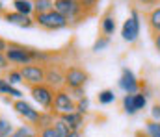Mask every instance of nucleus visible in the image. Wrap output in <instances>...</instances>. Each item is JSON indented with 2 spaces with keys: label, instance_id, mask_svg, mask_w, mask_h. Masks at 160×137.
I'll return each mask as SVG.
<instances>
[{
  "label": "nucleus",
  "instance_id": "nucleus-37",
  "mask_svg": "<svg viewBox=\"0 0 160 137\" xmlns=\"http://www.w3.org/2000/svg\"><path fill=\"white\" fill-rule=\"evenodd\" d=\"M65 137H82V134L80 132H71L69 135H65Z\"/></svg>",
  "mask_w": 160,
  "mask_h": 137
},
{
  "label": "nucleus",
  "instance_id": "nucleus-27",
  "mask_svg": "<svg viewBox=\"0 0 160 137\" xmlns=\"http://www.w3.org/2000/svg\"><path fill=\"white\" fill-rule=\"evenodd\" d=\"M54 128H56V130H58V132H60V134H62L63 137L71 134V128H69V126H67V124H65V122L60 119V117L56 119V122H54Z\"/></svg>",
  "mask_w": 160,
  "mask_h": 137
},
{
  "label": "nucleus",
  "instance_id": "nucleus-30",
  "mask_svg": "<svg viewBox=\"0 0 160 137\" xmlns=\"http://www.w3.org/2000/svg\"><path fill=\"white\" fill-rule=\"evenodd\" d=\"M97 2H99V0H80V4H82V7H84L86 13H91L93 7L97 6Z\"/></svg>",
  "mask_w": 160,
  "mask_h": 137
},
{
  "label": "nucleus",
  "instance_id": "nucleus-22",
  "mask_svg": "<svg viewBox=\"0 0 160 137\" xmlns=\"http://www.w3.org/2000/svg\"><path fill=\"white\" fill-rule=\"evenodd\" d=\"M13 132H15L13 122L6 117H0V137H11Z\"/></svg>",
  "mask_w": 160,
  "mask_h": 137
},
{
  "label": "nucleus",
  "instance_id": "nucleus-16",
  "mask_svg": "<svg viewBox=\"0 0 160 137\" xmlns=\"http://www.w3.org/2000/svg\"><path fill=\"white\" fill-rule=\"evenodd\" d=\"M11 6H13V11H17L21 15H28V17H34L36 15L34 0H13Z\"/></svg>",
  "mask_w": 160,
  "mask_h": 137
},
{
  "label": "nucleus",
  "instance_id": "nucleus-39",
  "mask_svg": "<svg viewBox=\"0 0 160 137\" xmlns=\"http://www.w3.org/2000/svg\"><path fill=\"white\" fill-rule=\"evenodd\" d=\"M32 137H41V135H39V134H36V135H32Z\"/></svg>",
  "mask_w": 160,
  "mask_h": 137
},
{
  "label": "nucleus",
  "instance_id": "nucleus-6",
  "mask_svg": "<svg viewBox=\"0 0 160 137\" xmlns=\"http://www.w3.org/2000/svg\"><path fill=\"white\" fill-rule=\"evenodd\" d=\"M21 74H22V80L28 87H34V85H41L45 84V76H47V65H41V63H30V65H24L19 69Z\"/></svg>",
  "mask_w": 160,
  "mask_h": 137
},
{
  "label": "nucleus",
  "instance_id": "nucleus-5",
  "mask_svg": "<svg viewBox=\"0 0 160 137\" xmlns=\"http://www.w3.org/2000/svg\"><path fill=\"white\" fill-rule=\"evenodd\" d=\"M140 37V11L136 7L130 9V15L127 17V21L121 26V39L125 43H136Z\"/></svg>",
  "mask_w": 160,
  "mask_h": 137
},
{
  "label": "nucleus",
  "instance_id": "nucleus-2",
  "mask_svg": "<svg viewBox=\"0 0 160 137\" xmlns=\"http://www.w3.org/2000/svg\"><path fill=\"white\" fill-rule=\"evenodd\" d=\"M54 9L63 15L69 22H78L88 13L84 11L80 0H54Z\"/></svg>",
  "mask_w": 160,
  "mask_h": 137
},
{
  "label": "nucleus",
  "instance_id": "nucleus-31",
  "mask_svg": "<svg viewBox=\"0 0 160 137\" xmlns=\"http://www.w3.org/2000/svg\"><path fill=\"white\" fill-rule=\"evenodd\" d=\"M151 121H160V104H153V107H151Z\"/></svg>",
  "mask_w": 160,
  "mask_h": 137
},
{
  "label": "nucleus",
  "instance_id": "nucleus-28",
  "mask_svg": "<svg viewBox=\"0 0 160 137\" xmlns=\"http://www.w3.org/2000/svg\"><path fill=\"white\" fill-rule=\"evenodd\" d=\"M88 109H89V98H88V96H84V98L77 100V111H78L80 115H86Z\"/></svg>",
  "mask_w": 160,
  "mask_h": 137
},
{
  "label": "nucleus",
  "instance_id": "nucleus-10",
  "mask_svg": "<svg viewBox=\"0 0 160 137\" xmlns=\"http://www.w3.org/2000/svg\"><path fill=\"white\" fill-rule=\"evenodd\" d=\"M11 107L15 109V113L19 115V117H22L28 124H32L34 128L38 126V122H39V117H41V111L39 109H36L32 104H28L26 100H15L13 104H11Z\"/></svg>",
  "mask_w": 160,
  "mask_h": 137
},
{
  "label": "nucleus",
  "instance_id": "nucleus-32",
  "mask_svg": "<svg viewBox=\"0 0 160 137\" xmlns=\"http://www.w3.org/2000/svg\"><path fill=\"white\" fill-rule=\"evenodd\" d=\"M140 6H149L151 9L153 7H157V6H160V0H136Z\"/></svg>",
  "mask_w": 160,
  "mask_h": 137
},
{
  "label": "nucleus",
  "instance_id": "nucleus-15",
  "mask_svg": "<svg viewBox=\"0 0 160 137\" xmlns=\"http://www.w3.org/2000/svg\"><path fill=\"white\" fill-rule=\"evenodd\" d=\"M0 96H9V98L21 100V98H22V91L17 89L15 85H11L4 76H0Z\"/></svg>",
  "mask_w": 160,
  "mask_h": 137
},
{
  "label": "nucleus",
  "instance_id": "nucleus-1",
  "mask_svg": "<svg viewBox=\"0 0 160 137\" xmlns=\"http://www.w3.org/2000/svg\"><path fill=\"white\" fill-rule=\"evenodd\" d=\"M34 21H36V26H39L43 30H48V32H58V30H63V28H67L71 22L63 17V15H60L56 9H52V11H47V13H38V15H34Z\"/></svg>",
  "mask_w": 160,
  "mask_h": 137
},
{
  "label": "nucleus",
  "instance_id": "nucleus-7",
  "mask_svg": "<svg viewBox=\"0 0 160 137\" xmlns=\"http://www.w3.org/2000/svg\"><path fill=\"white\" fill-rule=\"evenodd\" d=\"M30 94H32L34 102L39 104V107H43V111H52V104H54V94H56V91L50 85H47V84L34 85V87H30Z\"/></svg>",
  "mask_w": 160,
  "mask_h": 137
},
{
  "label": "nucleus",
  "instance_id": "nucleus-11",
  "mask_svg": "<svg viewBox=\"0 0 160 137\" xmlns=\"http://www.w3.org/2000/svg\"><path fill=\"white\" fill-rule=\"evenodd\" d=\"M45 84L50 85L54 91L63 89V87H65V71H63L60 65H47Z\"/></svg>",
  "mask_w": 160,
  "mask_h": 137
},
{
  "label": "nucleus",
  "instance_id": "nucleus-3",
  "mask_svg": "<svg viewBox=\"0 0 160 137\" xmlns=\"http://www.w3.org/2000/svg\"><path fill=\"white\" fill-rule=\"evenodd\" d=\"M77 111V100L73 98V94L69 89H58L54 94V104H52V113L62 117V115H67V113H73Z\"/></svg>",
  "mask_w": 160,
  "mask_h": 137
},
{
  "label": "nucleus",
  "instance_id": "nucleus-36",
  "mask_svg": "<svg viewBox=\"0 0 160 137\" xmlns=\"http://www.w3.org/2000/svg\"><path fill=\"white\" fill-rule=\"evenodd\" d=\"M6 50H8V43L4 39H0V52H6Z\"/></svg>",
  "mask_w": 160,
  "mask_h": 137
},
{
  "label": "nucleus",
  "instance_id": "nucleus-29",
  "mask_svg": "<svg viewBox=\"0 0 160 137\" xmlns=\"http://www.w3.org/2000/svg\"><path fill=\"white\" fill-rule=\"evenodd\" d=\"M41 137H63L54 126H48V128H45V130H41V132H38Z\"/></svg>",
  "mask_w": 160,
  "mask_h": 137
},
{
  "label": "nucleus",
  "instance_id": "nucleus-4",
  "mask_svg": "<svg viewBox=\"0 0 160 137\" xmlns=\"http://www.w3.org/2000/svg\"><path fill=\"white\" fill-rule=\"evenodd\" d=\"M32 46H24V45H19V43H8V50L4 52L8 61L13 63V65H30L34 63V57H32Z\"/></svg>",
  "mask_w": 160,
  "mask_h": 137
},
{
  "label": "nucleus",
  "instance_id": "nucleus-18",
  "mask_svg": "<svg viewBox=\"0 0 160 137\" xmlns=\"http://www.w3.org/2000/svg\"><path fill=\"white\" fill-rule=\"evenodd\" d=\"M145 137H160V121H147L143 126Z\"/></svg>",
  "mask_w": 160,
  "mask_h": 137
},
{
  "label": "nucleus",
  "instance_id": "nucleus-17",
  "mask_svg": "<svg viewBox=\"0 0 160 137\" xmlns=\"http://www.w3.org/2000/svg\"><path fill=\"white\" fill-rule=\"evenodd\" d=\"M101 32H102V35H106V37H110L114 32H116V19H114V15L108 11L104 17H102V21H101Z\"/></svg>",
  "mask_w": 160,
  "mask_h": 137
},
{
  "label": "nucleus",
  "instance_id": "nucleus-8",
  "mask_svg": "<svg viewBox=\"0 0 160 137\" xmlns=\"http://www.w3.org/2000/svg\"><path fill=\"white\" fill-rule=\"evenodd\" d=\"M118 87L125 94H136V93L142 91V82L138 80V76L134 74L132 69L128 67H123L119 74V80H118Z\"/></svg>",
  "mask_w": 160,
  "mask_h": 137
},
{
  "label": "nucleus",
  "instance_id": "nucleus-25",
  "mask_svg": "<svg viewBox=\"0 0 160 137\" xmlns=\"http://www.w3.org/2000/svg\"><path fill=\"white\" fill-rule=\"evenodd\" d=\"M6 80L11 84V85H19V84H24V80H22V74H21V71L19 69H11V71H8L6 72Z\"/></svg>",
  "mask_w": 160,
  "mask_h": 137
},
{
  "label": "nucleus",
  "instance_id": "nucleus-35",
  "mask_svg": "<svg viewBox=\"0 0 160 137\" xmlns=\"http://www.w3.org/2000/svg\"><path fill=\"white\" fill-rule=\"evenodd\" d=\"M153 43H155V48L160 52V34H157V35H153Z\"/></svg>",
  "mask_w": 160,
  "mask_h": 137
},
{
  "label": "nucleus",
  "instance_id": "nucleus-14",
  "mask_svg": "<svg viewBox=\"0 0 160 137\" xmlns=\"http://www.w3.org/2000/svg\"><path fill=\"white\" fill-rule=\"evenodd\" d=\"M69 128L71 132H80L82 126H84V115H80L78 111H73V113H67V115H62L60 117Z\"/></svg>",
  "mask_w": 160,
  "mask_h": 137
},
{
  "label": "nucleus",
  "instance_id": "nucleus-34",
  "mask_svg": "<svg viewBox=\"0 0 160 137\" xmlns=\"http://www.w3.org/2000/svg\"><path fill=\"white\" fill-rule=\"evenodd\" d=\"M71 94H73V98H75V100H80V98H84V96H86V91H84V87H80V89H73Z\"/></svg>",
  "mask_w": 160,
  "mask_h": 137
},
{
  "label": "nucleus",
  "instance_id": "nucleus-20",
  "mask_svg": "<svg viewBox=\"0 0 160 137\" xmlns=\"http://www.w3.org/2000/svg\"><path fill=\"white\" fill-rule=\"evenodd\" d=\"M97 100L102 106H110V104L116 102V93L112 91V89H102V91L97 94Z\"/></svg>",
  "mask_w": 160,
  "mask_h": 137
},
{
  "label": "nucleus",
  "instance_id": "nucleus-19",
  "mask_svg": "<svg viewBox=\"0 0 160 137\" xmlns=\"http://www.w3.org/2000/svg\"><path fill=\"white\" fill-rule=\"evenodd\" d=\"M121 104H123V111L127 115H136L138 113V109L134 106V94H125L123 100H121Z\"/></svg>",
  "mask_w": 160,
  "mask_h": 137
},
{
  "label": "nucleus",
  "instance_id": "nucleus-24",
  "mask_svg": "<svg viewBox=\"0 0 160 137\" xmlns=\"http://www.w3.org/2000/svg\"><path fill=\"white\" fill-rule=\"evenodd\" d=\"M147 100H149V93L147 91L142 89L140 93H136V94H134V106H136V109H138V111L145 109V107H147Z\"/></svg>",
  "mask_w": 160,
  "mask_h": 137
},
{
  "label": "nucleus",
  "instance_id": "nucleus-13",
  "mask_svg": "<svg viewBox=\"0 0 160 137\" xmlns=\"http://www.w3.org/2000/svg\"><path fill=\"white\" fill-rule=\"evenodd\" d=\"M145 21H147V28H149L151 35L160 34V6L149 9V11L145 13Z\"/></svg>",
  "mask_w": 160,
  "mask_h": 137
},
{
  "label": "nucleus",
  "instance_id": "nucleus-12",
  "mask_svg": "<svg viewBox=\"0 0 160 137\" xmlns=\"http://www.w3.org/2000/svg\"><path fill=\"white\" fill-rule=\"evenodd\" d=\"M2 19H4L8 24L19 26V28H32V26H36V21H34V17L21 15V13H17V11H6V13L2 15Z\"/></svg>",
  "mask_w": 160,
  "mask_h": 137
},
{
  "label": "nucleus",
  "instance_id": "nucleus-33",
  "mask_svg": "<svg viewBox=\"0 0 160 137\" xmlns=\"http://www.w3.org/2000/svg\"><path fill=\"white\" fill-rule=\"evenodd\" d=\"M8 65H9V61H8L6 54L0 52V71H8Z\"/></svg>",
  "mask_w": 160,
  "mask_h": 137
},
{
  "label": "nucleus",
  "instance_id": "nucleus-26",
  "mask_svg": "<svg viewBox=\"0 0 160 137\" xmlns=\"http://www.w3.org/2000/svg\"><path fill=\"white\" fill-rule=\"evenodd\" d=\"M108 45H110V37H106V35H99V39L93 43V52H101V50H104Z\"/></svg>",
  "mask_w": 160,
  "mask_h": 137
},
{
  "label": "nucleus",
  "instance_id": "nucleus-23",
  "mask_svg": "<svg viewBox=\"0 0 160 137\" xmlns=\"http://www.w3.org/2000/svg\"><path fill=\"white\" fill-rule=\"evenodd\" d=\"M34 9L38 13H47L54 9V0H34Z\"/></svg>",
  "mask_w": 160,
  "mask_h": 137
},
{
  "label": "nucleus",
  "instance_id": "nucleus-21",
  "mask_svg": "<svg viewBox=\"0 0 160 137\" xmlns=\"http://www.w3.org/2000/svg\"><path fill=\"white\" fill-rule=\"evenodd\" d=\"M36 134H38V130L32 124H22V126L15 128V132H13L11 137H32V135H36Z\"/></svg>",
  "mask_w": 160,
  "mask_h": 137
},
{
  "label": "nucleus",
  "instance_id": "nucleus-38",
  "mask_svg": "<svg viewBox=\"0 0 160 137\" xmlns=\"http://www.w3.org/2000/svg\"><path fill=\"white\" fill-rule=\"evenodd\" d=\"M4 13H6V11H4V4H2V2H0V17H2V15H4Z\"/></svg>",
  "mask_w": 160,
  "mask_h": 137
},
{
  "label": "nucleus",
  "instance_id": "nucleus-9",
  "mask_svg": "<svg viewBox=\"0 0 160 137\" xmlns=\"http://www.w3.org/2000/svg\"><path fill=\"white\" fill-rule=\"evenodd\" d=\"M88 80H89V74L82 67L71 65V67L65 69V89H69V91L80 89L88 84Z\"/></svg>",
  "mask_w": 160,
  "mask_h": 137
}]
</instances>
